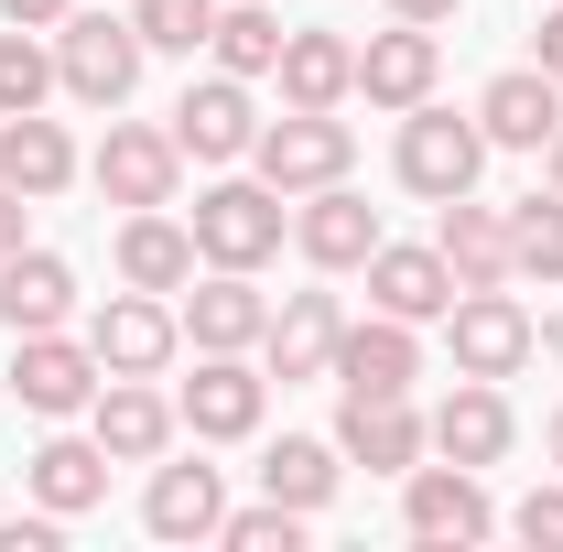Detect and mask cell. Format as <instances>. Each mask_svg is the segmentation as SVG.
I'll use <instances>...</instances> for the list:
<instances>
[{
	"instance_id": "obj_36",
	"label": "cell",
	"mask_w": 563,
	"mask_h": 552,
	"mask_svg": "<svg viewBox=\"0 0 563 552\" xmlns=\"http://www.w3.org/2000/svg\"><path fill=\"white\" fill-rule=\"evenodd\" d=\"M0 552H55V509H33V520H0Z\"/></svg>"
},
{
	"instance_id": "obj_33",
	"label": "cell",
	"mask_w": 563,
	"mask_h": 552,
	"mask_svg": "<svg viewBox=\"0 0 563 552\" xmlns=\"http://www.w3.org/2000/svg\"><path fill=\"white\" fill-rule=\"evenodd\" d=\"M131 22H141V44H152V55H207L217 0H131Z\"/></svg>"
},
{
	"instance_id": "obj_42",
	"label": "cell",
	"mask_w": 563,
	"mask_h": 552,
	"mask_svg": "<svg viewBox=\"0 0 563 552\" xmlns=\"http://www.w3.org/2000/svg\"><path fill=\"white\" fill-rule=\"evenodd\" d=\"M542 346H553V357H563V303H553V314H542Z\"/></svg>"
},
{
	"instance_id": "obj_4",
	"label": "cell",
	"mask_w": 563,
	"mask_h": 552,
	"mask_svg": "<svg viewBox=\"0 0 563 552\" xmlns=\"http://www.w3.org/2000/svg\"><path fill=\"white\" fill-rule=\"evenodd\" d=\"M282 228H292V207H282L261 174H250V185H207V196H196V261H207V272H261L282 250Z\"/></svg>"
},
{
	"instance_id": "obj_9",
	"label": "cell",
	"mask_w": 563,
	"mask_h": 552,
	"mask_svg": "<svg viewBox=\"0 0 563 552\" xmlns=\"http://www.w3.org/2000/svg\"><path fill=\"white\" fill-rule=\"evenodd\" d=\"M174 185H185V141L152 131V120H109V141H98V196L109 207H174Z\"/></svg>"
},
{
	"instance_id": "obj_26",
	"label": "cell",
	"mask_w": 563,
	"mask_h": 552,
	"mask_svg": "<svg viewBox=\"0 0 563 552\" xmlns=\"http://www.w3.org/2000/svg\"><path fill=\"white\" fill-rule=\"evenodd\" d=\"M66 314H76V272L55 250H11V261H0V325H11V336H44V325H66Z\"/></svg>"
},
{
	"instance_id": "obj_35",
	"label": "cell",
	"mask_w": 563,
	"mask_h": 552,
	"mask_svg": "<svg viewBox=\"0 0 563 552\" xmlns=\"http://www.w3.org/2000/svg\"><path fill=\"white\" fill-rule=\"evenodd\" d=\"M509 531H520V542H553V552H563V487H531V498L509 509Z\"/></svg>"
},
{
	"instance_id": "obj_41",
	"label": "cell",
	"mask_w": 563,
	"mask_h": 552,
	"mask_svg": "<svg viewBox=\"0 0 563 552\" xmlns=\"http://www.w3.org/2000/svg\"><path fill=\"white\" fill-rule=\"evenodd\" d=\"M542 185H553V196H563V131L542 141Z\"/></svg>"
},
{
	"instance_id": "obj_30",
	"label": "cell",
	"mask_w": 563,
	"mask_h": 552,
	"mask_svg": "<svg viewBox=\"0 0 563 552\" xmlns=\"http://www.w3.org/2000/svg\"><path fill=\"white\" fill-rule=\"evenodd\" d=\"M563 281V196L542 185V196H520L509 207V281Z\"/></svg>"
},
{
	"instance_id": "obj_31",
	"label": "cell",
	"mask_w": 563,
	"mask_h": 552,
	"mask_svg": "<svg viewBox=\"0 0 563 552\" xmlns=\"http://www.w3.org/2000/svg\"><path fill=\"white\" fill-rule=\"evenodd\" d=\"M207 55H217L228 76H272V66H282V22L261 11V0H228V11H217V33H207Z\"/></svg>"
},
{
	"instance_id": "obj_10",
	"label": "cell",
	"mask_w": 563,
	"mask_h": 552,
	"mask_svg": "<svg viewBox=\"0 0 563 552\" xmlns=\"http://www.w3.org/2000/svg\"><path fill=\"white\" fill-rule=\"evenodd\" d=\"M401 531L412 542H488L498 498L477 487V466H412L401 477Z\"/></svg>"
},
{
	"instance_id": "obj_28",
	"label": "cell",
	"mask_w": 563,
	"mask_h": 552,
	"mask_svg": "<svg viewBox=\"0 0 563 552\" xmlns=\"http://www.w3.org/2000/svg\"><path fill=\"white\" fill-rule=\"evenodd\" d=\"M185 336L196 346H261V325H272V303L250 292V272H207V281H185Z\"/></svg>"
},
{
	"instance_id": "obj_7",
	"label": "cell",
	"mask_w": 563,
	"mask_h": 552,
	"mask_svg": "<svg viewBox=\"0 0 563 552\" xmlns=\"http://www.w3.org/2000/svg\"><path fill=\"white\" fill-rule=\"evenodd\" d=\"M98 346L66 336V325H44V336H11V390H22V412H44V422H66L98 401Z\"/></svg>"
},
{
	"instance_id": "obj_14",
	"label": "cell",
	"mask_w": 563,
	"mask_h": 552,
	"mask_svg": "<svg viewBox=\"0 0 563 552\" xmlns=\"http://www.w3.org/2000/svg\"><path fill=\"white\" fill-rule=\"evenodd\" d=\"M433 76H444L433 22H390V33H368V44H357V98H368V109H422V98H433Z\"/></svg>"
},
{
	"instance_id": "obj_5",
	"label": "cell",
	"mask_w": 563,
	"mask_h": 552,
	"mask_svg": "<svg viewBox=\"0 0 563 552\" xmlns=\"http://www.w3.org/2000/svg\"><path fill=\"white\" fill-rule=\"evenodd\" d=\"M390 163H401V185H412V196L444 207V196H477V174H488V131L422 98V109H401V152H390Z\"/></svg>"
},
{
	"instance_id": "obj_21",
	"label": "cell",
	"mask_w": 563,
	"mask_h": 552,
	"mask_svg": "<svg viewBox=\"0 0 563 552\" xmlns=\"http://www.w3.org/2000/svg\"><path fill=\"white\" fill-rule=\"evenodd\" d=\"M455 292H466V281L444 272V250H401V239H379V250H368V303H379V314H401V325H433Z\"/></svg>"
},
{
	"instance_id": "obj_23",
	"label": "cell",
	"mask_w": 563,
	"mask_h": 552,
	"mask_svg": "<svg viewBox=\"0 0 563 552\" xmlns=\"http://www.w3.org/2000/svg\"><path fill=\"white\" fill-rule=\"evenodd\" d=\"M282 109H347L357 98V44L347 33H325V22H314V33H282Z\"/></svg>"
},
{
	"instance_id": "obj_11",
	"label": "cell",
	"mask_w": 563,
	"mask_h": 552,
	"mask_svg": "<svg viewBox=\"0 0 563 552\" xmlns=\"http://www.w3.org/2000/svg\"><path fill=\"white\" fill-rule=\"evenodd\" d=\"M292 250H303L314 272H368V250H379V207L336 174V185H314V196L292 207Z\"/></svg>"
},
{
	"instance_id": "obj_27",
	"label": "cell",
	"mask_w": 563,
	"mask_h": 552,
	"mask_svg": "<svg viewBox=\"0 0 563 552\" xmlns=\"http://www.w3.org/2000/svg\"><path fill=\"white\" fill-rule=\"evenodd\" d=\"M22 477H33V509L76 520V509H98V498H109V444H98V433H55Z\"/></svg>"
},
{
	"instance_id": "obj_12",
	"label": "cell",
	"mask_w": 563,
	"mask_h": 552,
	"mask_svg": "<svg viewBox=\"0 0 563 552\" xmlns=\"http://www.w3.org/2000/svg\"><path fill=\"white\" fill-rule=\"evenodd\" d=\"M174 141H185V163H239L250 141H261V109H250V76H196L185 98H174Z\"/></svg>"
},
{
	"instance_id": "obj_19",
	"label": "cell",
	"mask_w": 563,
	"mask_h": 552,
	"mask_svg": "<svg viewBox=\"0 0 563 552\" xmlns=\"http://www.w3.org/2000/svg\"><path fill=\"white\" fill-rule=\"evenodd\" d=\"M477 131H488V152H542V141L563 131V76H542V66L488 76V98H477Z\"/></svg>"
},
{
	"instance_id": "obj_43",
	"label": "cell",
	"mask_w": 563,
	"mask_h": 552,
	"mask_svg": "<svg viewBox=\"0 0 563 552\" xmlns=\"http://www.w3.org/2000/svg\"><path fill=\"white\" fill-rule=\"evenodd\" d=\"M553 466H563V401H553Z\"/></svg>"
},
{
	"instance_id": "obj_13",
	"label": "cell",
	"mask_w": 563,
	"mask_h": 552,
	"mask_svg": "<svg viewBox=\"0 0 563 552\" xmlns=\"http://www.w3.org/2000/svg\"><path fill=\"white\" fill-rule=\"evenodd\" d=\"M336 336H347L336 292H282L261 325V357H272V379H336Z\"/></svg>"
},
{
	"instance_id": "obj_17",
	"label": "cell",
	"mask_w": 563,
	"mask_h": 552,
	"mask_svg": "<svg viewBox=\"0 0 563 552\" xmlns=\"http://www.w3.org/2000/svg\"><path fill=\"white\" fill-rule=\"evenodd\" d=\"M422 444H433V422L412 412V390L401 401H357V390L336 401V455H357L368 477H412Z\"/></svg>"
},
{
	"instance_id": "obj_18",
	"label": "cell",
	"mask_w": 563,
	"mask_h": 552,
	"mask_svg": "<svg viewBox=\"0 0 563 552\" xmlns=\"http://www.w3.org/2000/svg\"><path fill=\"white\" fill-rule=\"evenodd\" d=\"M412 379H422V336L401 325V314H368V325L336 336V390H357V401H401Z\"/></svg>"
},
{
	"instance_id": "obj_22",
	"label": "cell",
	"mask_w": 563,
	"mask_h": 552,
	"mask_svg": "<svg viewBox=\"0 0 563 552\" xmlns=\"http://www.w3.org/2000/svg\"><path fill=\"white\" fill-rule=\"evenodd\" d=\"M217 520H228L217 466H152V487H141V531L152 542H217Z\"/></svg>"
},
{
	"instance_id": "obj_8",
	"label": "cell",
	"mask_w": 563,
	"mask_h": 552,
	"mask_svg": "<svg viewBox=\"0 0 563 552\" xmlns=\"http://www.w3.org/2000/svg\"><path fill=\"white\" fill-rule=\"evenodd\" d=\"M87 346H98V368H109V379H163V368H174V346H185V314H174L163 292H109V303H98V325H87Z\"/></svg>"
},
{
	"instance_id": "obj_40",
	"label": "cell",
	"mask_w": 563,
	"mask_h": 552,
	"mask_svg": "<svg viewBox=\"0 0 563 552\" xmlns=\"http://www.w3.org/2000/svg\"><path fill=\"white\" fill-rule=\"evenodd\" d=\"M11 250H22V196L0 185V261H11Z\"/></svg>"
},
{
	"instance_id": "obj_16",
	"label": "cell",
	"mask_w": 563,
	"mask_h": 552,
	"mask_svg": "<svg viewBox=\"0 0 563 552\" xmlns=\"http://www.w3.org/2000/svg\"><path fill=\"white\" fill-rule=\"evenodd\" d=\"M87 433L109 444V466H152V455L185 433V412H174L152 379H98V401H87Z\"/></svg>"
},
{
	"instance_id": "obj_24",
	"label": "cell",
	"mask_w": 563,
	"mask_h": 552,
	"mask_svg": "<svg viewBox=\"0 0 563 552\" xmlns=\"http://www.w3.org/2000/svg\"><path fill=\"white\" fill-rule=\"evenodd\" d=\"M120 281L131 292H185L196 281V228L163 217V207H131L120 217Z\"/></svg>"
},
{
	"instance_id": "obj_32",
	"label": "cell",
	"mask_w": 563,
	"mask_h": 552,
	"mask_svg": "<svg viewBox=\"0 0 563 552\" xmlns=\"http://www.w3.org/2000/svg\"><path fill=\"white\" fill-rule=\"evenodd\" d=\"M44 98H55V44L11 22V33H0V120H11V109H44Z\"/></svg>"
},
{
	"instance_id": "obj_29",
	"label": "cell",
	"mask_w": 563,
	"mask_h": 552,
	"mask_svg": "<svg viewBox=\"0 0 563 552\" xmlns=\"http://www.w3.org/2000/svg\"><path fill=\"white\" fill-rule=\"evenodd\" d=\"M336 477H347V466H336V444H314V433H282L272 455H261V498L303 509V520H314V509L336 498Z\"/></svg>"
},
{
	"instance_id": "obj_38",
	"label": "cell",
	"mask_w": 563,
	"mask_h": 552,
	"mask_svg": "<svg viewBox=\"0 0 563 552\" xmlns=\"http://www.w3.org/2000/svg\"><path fill=\"white\" fill-rule=\"evenodd\" d=\"M466 0H390V22H455Z\"/></svg>"
},
{
	"instance_id": "obj_3",
	"label": "cell",
	"mask_w": 563,
	"mask_h": 552,
	"mask_svg": "<svg viewBox=\"0 0 563 552\" xmlns=\"http://www.w3.org/2000/svg\"><path fill=\"white\" fill-rule=\"evenodd\" d=\"M174 412H185L196 444H239L272 412V368H250V346H196V379L174 390Z\"/></svg>"
},
{
	"instance_id": "obj_20",
	"label": "cell",
	"mask_w": 563,
	"mask_h": 552,
	"mask_svg": "<svg viewBox=\"0 0 563 552\" xmlns=\"http://www.w3.org/2000/svg\"><path fill=\"white\" fill-rule=\"evenodd\" d=\"M0 185H11L22 207L66 196V185H76V141H66V120H44V109H11V120H0Z\"/></svg>"
},
{
	"instance_id": "obj_37",
	"label": "cell",
	"mask_w": 563,
	"mask_h": 552,
	"mask_svg": "<svg viewBox=\"0 0 563 552\" xmlns=\"http://www.w3.org/2000/svg\"><path fill=\"white\" fill-rule=\"evenodd\" d=\"M76 0H0V22H22V33H44V22H66Z\"/></svg>"
},
{
	"instance_id": "obj_39",
	"label": "cell",
	"mask_w": 563,
	"mask_h": 552,
	"mask_svg": "<svg viewBox=\"0 0 563 552\" xmlns=\"http://www.w3.org/2000/svg\"><path fill=\"white\" fill-rule=\"evenodd\" d=\"M542 76H563V11H542V55H531Z\"/></svg>"
},
{
	"instance_id": "obj_1",
	"label": "cell",
	"mask_w": 563,
	"mask_h": 552,
	"mask_svg": "<svg viewBox=\"0 0 563 552\" xmlns=\"http://www.w3.org/2000/svg\"><path fill=\"white\" fill-rule=\"evenodd\" d=\"M141 55H152V44H141L131 11H66V22H55V87L87 98V109H120L141 87Z\"/></svg>"
},
{
	"instance_id": "obj_34",
	"label": "cell",
	"mask_w": 563,
	"mask_h": 552,
	"mask_svg": "<svg viewBox=\"0 0 563 552\" xmlns=\"http://www.w3.org/2000/svg\"><path fill=\"white\" fill-rule=\"evenodd\" d=\"M217 542H228V552H303V509H282V498L228 509V520H217Z\"/></svg>"
},
{
	"instance_id": "obj_25",
	"label": "cell",
	"mask_w": 563,
	"mask_h": 552,
	"mask_svg": "<svg viewBox=\"0 0 563 552\" xmlns=\"http://www.w3.org/2000/svg\"><path fill=\"white\" fill-rule=\"evenodd\" d=\"M433 250H444V272L466 281H509V207H477V196H444V217H433Z\"/></svg>"
},
{
	"instance_id": "obj_2",
	"label": "cell",
	"mask_w": 563,
	"mask_h": 552,
	"mask_svg": "<svg viewBox=\"0 0 563 552\" xmlns=\"http://www.w3.org/2000/svg\"><path fill=\"white\" fill-rule=\"evenodd\" d=\"M444 336H455V379H520L531 346H542V325H531V303L509 281H477V292L444 303Z\"/></svg>"
},
{
	"instance_id": "obj_15",
	"label": "cell",
	"mask_w": 563,
	"mask_h": 552,
	"mask_svg": "<svg viewBox=\"0 0 563 552\" xmlns=\"http://www.w3.org/2000/svg\"><path fill=\"white\" fill-rule=\"evenodd\" d=\"M422 422H433V455H444V466H477V477H488L498 455H509V433H520L498 379H455V390H444Z\"/></svg>"
},
{
	"instance_id": "obj_6",
	"label": "cell",
	"mask_w": 563,
	"mask_h": 552,
	"mask_svg": "<svg viewBox=\"0 0 563 552\" xmlns=\"http://www.w3.org/2000/svg\"><path fill=\"white\" fill-rule=\"evenodd\" d=\"M250 163H261L272 196H314V185H336V174L357 163V131L336 120V109H292V120H261Z\"/></svg>"
}]
</instances>
